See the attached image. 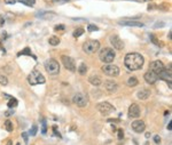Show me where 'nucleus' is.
<instances>
[{
  "instance_id": "obj_1",
  "label": "nucleus",
  "mask_w": 172,
  "mask_h": 145,
  "mask_svg": "<svg viewBox=\"0 0 172 145\" xmlns=\"http://www.w3.org/2000/svg\"><path fill=\"white\" fill-rule=\"evenodd\" d=\"M143 59L142 55H140L139 53H130L125 56L124 59V64L129 70L131 71H137V70H140L143 65Z\"/></svg>"
},
{
  "instance_id": "obj_2",
  "label": "nucleus",
  "mask_w": 172,
  "mask_h": 145,
  "mask_svg": "<svg viewBox=\"0 0 172 145\" xmlns=\"http://www.w3.org/2000/svg\"><path fill=\"white\" fill-rule=\"evenodd\" d=\"M28 81H29L30 85H43L45 83V77L39 72V71H37V70H33L32 72L30 73L29 77H28Z\"/></svg>"
},
{
  "instance_id": "obj_3",
  "label": "nucleus",
  "mask_w": 172,
  "mask_h": 145,
  "mask_svg": "<svg viewBox=\"0 0 172 145\" xmlns=\"http://www.w3.org/2000/svg\"><path fill=\"white\" fill-rule=\"evenodd\" d=\"M115 56H116V54L115 52H114L111 48H103L101 52H100V59L102 61L103 63H111L115 59Z\"/></svg>"
},
{
  "instance_id": "obj_4",
  "label": "nucleus",
  "mask_w": 172,
  "mask_h": 145,
  "mask_svg": "<svg viewBox=\"0 0 172 145\" xmlns=\"http://www.w3.org/2000/svg\"><path fill=\"white\" fill-rule=\"evenodd\" d=\"M100 48V42L98 40H89L83 45V49L86 54H94Z\"/></svg>"
},
{
  "instance_id": "obj_5",
  "label": "nucleus",
  "mask_w": 172,
  "mask_h": 145,
  "mask_svg": "<svg viewBox=\"0 0 172 145\" xmlns=\"http://www.w3.org/2000/svg\"><path fill=\"white\" fill-rule=\"evenodd\" d=\"M45 69H46L47 72L50 73V74H52V76L57 74V73L60 72L59 63H57V61H55V59L53 58H51L45 62Z\"/></svg>"
},
{
  "instance_id": "obj_6",
  "label": "nucleus",
  "mask_w": 172,
  "mask_h": 145,
  "mask_svg": "<svg viewBox=\"0 0 172 145\" xmlns=\"http://www.w3.org/2000/svg\"><path fill=\"white\" fill-rule=\"evenodd\" d=\"M73 102L76 104L77 106H79V108H84V106L87 105V103H89V98H87V96L83 92H78L76 95L73 96Z\"/></svg>"
},
{
  "instance_id": "obj_7",
  "label": "nucleus",
  "mask_w": 172,
  "mask_h": 145,
  "mask_svg": "<svg viewBox=\"0 0 172 145\" xmlns=\"http://www.w3.org/2000/svg\"><path fill=\"white\" fill-rule=\"evenodd\" d=\"M96 108L99 110V112L101 113V114H103V116H108V114H110L111 112H114V110H115V108H114L111 104H109L108 102L99 103Z\"/></svg>"
},
{
  "instance_id": "obj_8",
  "label": "nucleus",
  "mask_w": 172,
  "mask_h": 145,
  "mask_svg": "<svg viewBox=\"0 0 172 145\" xmlns=\"http://www.w3.org/2000/svg\"><path fill=\"white\" fill-rule=\"evenodd\" d=\"M102 72L109 77H117L119 74V69L116 65L107 64V65L102 66Z\"/></svg>"
},
{
  "instance_id": "obj_9",
  "label": "nucleus",
  "mask_w": 172,
  "mask_h": 145,
  "mask_svg": "<svg viewBox=\"0 0 172 145\" xmlns=\"http://www.w3.org/2000/svg\"><path fill=\"white\" fill-rule=\"evenodd\" d=\"M62 63L67 70H69L71 72H75V71H76V63H75L73 58L64 55V56H62Z\"/></svg>"
},
{
  "instance_id": "obj_10",
  "label": "nucleus",
  "mask_w": 172,
  "mask_h": 145,
  "mask_svg": "<svg viewBox=\"0 0 172 145\" xmlns=\"http://www.w3.org/2000/svg\"><path fill=\"white\" fill-rule=\"evenodd\" d=\"M164 69V64H163L161 61H154V62L150 63L149 65V71H153L154 73H156L157 76L159 74V72Z\"/></svg>"
},
{
  "instance_id": "obj_11",
  "label": "nucleus",
  "mask_w": 172,
  "mask_h": 145,
  "mask_svg": "<svg viewBox=\"0 0 172 145\" xmlns=\"http://www.w3.org/2000/svg\"><path fill=\"white\" fill-rule=\"evenodd\" d=\"M110 42L113 45V47L117 50H122L124 48V42L119 39L118 36H111L110 37Z\"/></svg>"
},
{
  "instance_id": "obj_12",
  "label": "nucleus",
  "mask_w": 172,
  "mask_h": 145,
  "mask_svg": "<svg viewBox=\"0 0 172 145\" xmlns=\"http://www.w3.org/2000/svg\"><path fill=\"white\" fill-rule=\"evenodd\" d=\"M145 80L146 82L149 83V85H154V83L157 81V79H159V76L156 74V73H154L153 71H148L147 73H145Z\"/></svg>"
},
{
  "instance_id": "obj_13",
  "label": "nucleus",
  "mask_w": 172,
  "mask_h": 145,
  "mask_svg": "<svg viewBox=\"0 0 172 145\" xmlns=\"http://www.w3.org/2000/svg\"><path fill=\"white\" fill-rule=\"evenodd\" d=\"M145 128H146V125H145V122H143L142 120H136V121H133L132 129L136 132L140 134V132H145Z\"/></svg>"
},
{
  "instance_id": "obj_14",
  "label": "nucleus",
  "mask_w": 172,
  "mask_h": 145,
  "mask_svg": "<svg viewBox=\"0 0 172 145\" xmlns=\"http://www.w3.org/2000/svg\"><path fill=\"white\" fill-rule=\"evenodd\" d=\"M129 117L130 118H139L140 117V108L137 104H131L129 108Z\"/></svg>"
},
{
  "instance_id": "obj_15",
  "label": "nucleus",
  "mask_w": 172,
  "mask_h": 145,
  "mask_svg": "<svg viewBox=\"0 0 172 145\" xmlns=\"http://www.w3.org/2000/svg\"><path fill=\"white\" fill-rule=\"evenodd\" d=\"M118 23L121 25H125V27H136V28L143 27V24L141 22H137V21H119Z\"/></svg>"
},
{
  "instance_id": "obj_16",
  "label": "nucleus",
  "mask_w": 172,
  "mask_h": 145,
  "mask_svg": "<svg viewBox=\"0 0 172 145\" xmlns=\"http://www.w3.org/2000/svg\"><path fill=\"white\" fill-rule=\"evenodd\" d=\"M105 87H106V89L109 92H115L117 90V88H118L117 83L114 80H107L106 83H105Z\"/></svg>"
},
{
  "instance_id": "obj_17",
  "label": "nucleus",
  "mask_w": 172,
  "mask_h": 145,
  "mask_svg": "<svg viewBox=\"0 0 172 145\" xmlns=\"http://www.w3.org/2000/svg\"><path fill=\"white\" fill-rule=\"evenodd\" d=\"M171 70H165V69H163L161 72H159V79H163V80H165V81H171Z\"/></svg>"
},
{
  "instance_id": "obj_18",
  "label": "nucleus",
  "mask_w": 172,
  "mask_h": 145,
  "mask_svg": "<svg viewBox=\"0 0 172 145\" xmlns=\"http://www.w3.org/2000/svg\"><path fill=\"white\" fill-rule=\"evenodd\" d=\"M149 95H150V92L147 90V89H141V90L138 92V97L140 99H147L149 97Z\"/></svg>"
},
{
  "instance_id": "obj_19",
  "label": "nucleus",
  "mask_w": 172,
  "mask_h": 145,
  "mask_svg": "<svg viewBox=\"0 0 172 145\" xmlns=\"http://www.w3.org/2000/svg\"><path fill=\"white\" fill-rule=\"evenodd\" d=\"M89 81L92 85H94V86H100L101 85V82H102V80L100 79L99 77H96V76H94V77H89Z\"/></svg>"
},
{
  "instance_id": "obj_20",
  "label": "nucleus",
  "mask_w": 172,
  "mask_h": 145,
  "mask_svg": "<svg viewBox=\"0 0 172 145\" xmlns=\"http://www.w3.org/2000/svg\"><path fill=\"white\" fill-rule=\"evenodd\" d=\"M48 42H50L51 46H57V45L60 43V39L57 38V37L53 36V37H51V38H50Z\"/></svg>"
},
{
  "instance_id": "obj_21",
  "label": "nucleus",
  "mask_w": 172,
  "mask_h": 145,
  "mask_svg": "<svg viewBox=\"0 0 172 145\" xmlns=\"http://www.w3.org/2000/svg\"><path fill=\"white\" fill-rule=\"evenodd\" d=\"M138 85V79L137 78H134V77H131L129 80H127V86L130 87H134Z\"/></svg>"
},
{
  "instance_id": "obj_22",
  "label": "nucleus",
  "mask_w": 172,
  "mask_h": 145,
  "mask_svg": "<svg viewBox=\"0 0 172 145\" xmlns=\"http://www.w3.org/2000/svg\"><path fill=\"white\" fill-rule=\"evenodd\" d=\"M86 71H87V66H86L85 63H82L79 65V69H78V72H79V74H82V76H84L86 73Z\"/></svg>"
},
{
  "instance_id": "obj_23",
  "label": "nucleus",
  "mask_w": 172,
  "mask_h": 145,
  "mask_svg": "<svg viewBox=\"0 0 172 145\" xmlns=\"http://www.w3.org/2000/svg\"><path fill=\"white\" fill-rule=\"evenodd\" d=\"M8 108L9 109H13V108H15V106H17V101L16 98H14V97H12V98L9 99V102H8Z\"/></svg>"
},
{
  "instance_id": "obj_24",
  "label": "nucleus",
  "mask_w": 172,
  "mask_h": 145,
  "mask_svg": "<svg viewBox=\"0 0 172 145\" xmlns=\"http://www.w3.org/2000/svg\"><path fill=\"white\" fill-rule=\"evenodd\" d=\"M84 33V29H82V28H78V29H76L75 31H73V36L75 37V38H78V37H80L82 34Z\"/></svg>"
},
{
  "instance_id": "obj_25",
  "label": "nucleus",
  "mask_w": 172,
  "mask_h": 145,
  "mask_svg": "<svg viewBox=\"0 0 172 145\" xmlns=\"http://www.w3.org/2000/svg\"><path fill=\"white\" fill-rule=\"evenodd\" d=\"M5 128H6L7 132H12V130H13V123H12L10 120H6V122H5Z\"/></svg>"
},
{
  "instance_id": "obj_26",
  "label": "nucleus",
  "mask_w": 172,
  "mask_h": 145,
  "mask_svg": "<svg viewBox=\"0 0 172 145\" xmlns=\"http://www.w3.org/2000/svg\"><path fill=\"white\" fill-rule=\"evenodd\" d=\"M0 83H1L3 86H6L7 83H8V79H7V77L3 76V73H0Z\"/></svg>"
},
{
  "instance_id": "obj_27",
  "label": "nucleus",
  "mask_w": 172,
  "mask_h": 145,
  "mask_svg": "<svg viewBox=\"0 0 172 145\" xmlns=\"http://www.w3.org/2000/svg\"><path fill=\"white\" fill-rule=\"evenodd\" d=\"M21 55H31V50H30L29 47H27V48H24L22 52H20V53L17 54V56H21Z\"/></svg>"
},
{
  "instance_id": "obj_28",
  "label": "nucleus",
  "mask_w": 172,
  "mask_h": 145,
  "mask_svg": "<svg viewBox=\"0 0 172 145\" xmlns=\"http://www.w3.org/2000/svg\"><path fill=\"white\" fill-rule=\"evenodd\" d=\"M20 2H22V3H24V5H27V6H33L35 5V0H19Z\"/></svg>"
},
{
  "instance_id": "obj_29",
  "label": "nucleus",
  "mask_w": 172,
  "mask_h": 145,
  "mask_svg": "<svg viewBox=\"0 0 172 145\" xmlns=\"http://www.w3.org/2000/svg\"><path fill=\"white\" fill-rule=\"evenodd\" d=\"M87 30H89V32H93V31H98L99 28L96 27V25H94V24H89V27H87Z\"/></svg>"
},
{
  "instance_id": "obj_30",
  "label": "nucleus",
  "mask_w": 172,
  "mask_h": 145,
  "mask_svg": "<svg viewBox=\"0 0 172 145\" xmlns=\"http://www.w3.org/2000/svg\"><path fill=\"white\" fill-rule=\"evenodd\" d=\"M41 132H43L44 135H45V134H46V132H47V127H46V121H45V120H43V121H41Z\"/></svg>"
},
{
  "instance_id": "obj_31",
  "label": "nucleus",
  "mask_w": 172,
  "mask_h": 145,
  "mask_svg": "<svg viewBox=\"0 0 172 145\" xmlns=\"http://www.w3.org/2000/svg\"><path fill=\"white\" fill-rule=\"evenodd\" d=\"M37 130H38V127L36 125L32 126V128H31V132H30V135L31 136H35L37 134Z\"/></svg>"
},
{
  "instance_id": "obj_32",
  "label": "nucleus",
  "mask_w": 172,
  "mask_h": 145,
  "mask_svg": "<svg viewBox=\"0 0 172 145\" xmlns=\"http://www.w3.org/2000/svg\"><path fill=\"white\" fill-rule=\"evenodd\" d=\"M150 40H152V41H153V42H154V43H156V45H157V46H159V45H162V43L159 42V40L156 39V38H155V36H154V34H150Z\"/></svg>"
},
{
  "instance_id": "obj_33",
  "label": "nucleus",
  "mask_w": 172,
  "mask_h": 145,
  "mask_svg": "<svg viewBox=\"0 0 172 145\" xmlns=\"http://www.w3.org/2000/svg\"><path fill=\"white\" fill-rule=\"evenodd\" d=\"M61 30H64V25L63 24H59L55 27V31H61Z\"/></svg>"
},
{
  "instance_id": "obj_34",
  "label": "nucleus",
  "mask_w": 172,
  "mask_h": 145,
  "mask_svg": "<svg viewBox=\"0 0 172 145\" xmlns=\"http://www.w3.org/2000/svg\"><path fill=\"white\" fill-rule=\"evenodd\" d=\"M53 132H54V134H55V135L59 137V138H61V134H60V132L56 130V126H54V127H53Z\"/></svg>"
},
{
  "instance_id": "obj_35",
  "label": "nucleus",
  "mask_w": 172,
  "mask_h": 145,
  "mask_svg": "<svg viewBox=\"0 0 172 145\" xmlns=\"http://www.w3.org/2000/svg\"><path fill=\"white\" fill-rule=\"evenodd\" d=\"M154 142H155L156 144H159V142H161V137H159V135L154 136Z\"/></svg>"
},
{
  "instance_id": "obj_36",
  "label": "nucleus",
  "mask_w": 172,
  "mask_h": 145,
  "mask_svg": "<svg viewBox=\"0 0 172 145\" xmlns=\"http://www.w3.org/2000/svg\"><path fill=\"white\" fill-rule=\"evenodd\" d=\"M123 136H124V132H123V130H122V129H118V138L122 139Z\"/></svg>"
},
{
  "instance_id": "obj_37",
  "label": "nucleus",
  "mask_w": 172,
  "mask_h": 145,
  "mask_svg": "<svg viewBox=\"0 0 172 145\" xmlns=\"http://www.w3.org/2000/svg\"><path fill=\"white\" fill-rule=\"evenodd\" d=\"M5 2L8 3V5H14V3L16 2V0H5Z\"/></svg>"
},
{
  "instance_id": "obj_38",
  "label": "nucleus",
  "mask_w": 172,
  "mask_h": 145,
  "mask_svg": "<svg viewBox=\"0 0 172 145\" xmlns=\"http://www.w3.org/2000/svg\"><path fill=\"white\" fill-rule=\"evenodd\" d=\"M22 137H23L24 142L28 143V134H27V132H23V134H22Z\"/></svg>"
},
{
  "instance_id": "obj_39",
  "label": "nucleus",
  "mask_w": 172,
  "mask_h": 145,
  "mask_svg": "<svg viewBox=\"0 0 172 145\" xmlns=\"http://www.w3.org/2000/svg\"><path fill=\"white\" fill-rule=\"evenodd\" d=\"M13 113H14V111H13V110H9V111H8V112H6V113H5V116H6V117H8V116H10V114H13Z\"/></svg>"
},
{
  "instance_id": "obj_40",
  "label": "nucleus",
  "mask_w": 172,
  "mask_h": 145,
  "mask_svg": "<svg viewBox=\"0 0 172 145\" xmlns=\"http://www.w3.org/2000/svg\"><path fill=\"white\" fill-rule=\"evenodd\" d=\"M171 127H172V122L170 121V122H169V125H168V129H169V130H171V129H172Z\"/></svg>"
},
{
  "instance_id": "obj_41",
  "label": "nucleus",
  "mask_w": 172,
  "mask_h": 145,
  "mask_svg": "<svg viewBox=\"0 0 172 145\" xmlns=\"http://www.w3.org/2000/svg\"><path fill=\"white\" fill-rule=\"evenodd\" d=\"M3 24V18H1V21H0V27H1Z\"/></svg>"
},
{
  "instance_id": "obj_42",
  "label": "nucleus",
  "mask_w": 172,
  "mask_h": 145,
  "mask_svg": "<svg viewBox=\"0 0 172 145\" xmlns=\"http://www.w3.org/2000/svg\"><path fill=\"white\" fill-rule=\"evenodd\" d=\"M149 136H150V134H149V132H147V134H146V137H147V138H149Z\"/></svg>"
},
{
  "instance_id": "obj_43",
  "label": "nucleus",
  "mask_w": 172,
  "mask_h": 145,
  "mask_svg": "<svg viewBox=\"0 0 172 145\" xmlns=\"http://www.w3.org/2000/svg\"><path fill=\"white\" fill-rule=\"evenodd\" d=\"M7 145H12V141H8V142H7Z\"/></svg>"
},
{
  "instance_id": "obj_44",
  "label": "nucleus",
  "mask_w": 172,
  "mask_h": 145,
  "mask_svg": "<svg viewBox=\"0 0 172 145\" xmlns=\"http://www.w3.org/2000/svg\"><path fill=\"white\" fill-rule=\"evenodd\" d=\"M56 1H70V0H56Z\"/></svg>"
},
{
  "instance_id": "obj_45",
  "label": "nucleus",
  "mask_w": 172,
  "mask_h": 145,
  "mask_svg": "<svg viewBox=\"0 0 172 145\" xmlns=\"http://www.w3.org/2000/svg\"><path fill=\"white\" fill-rule=\"evenodd\" d=\"M145 1H149V0H145Z\"/></svg>"
}]
</instances>
